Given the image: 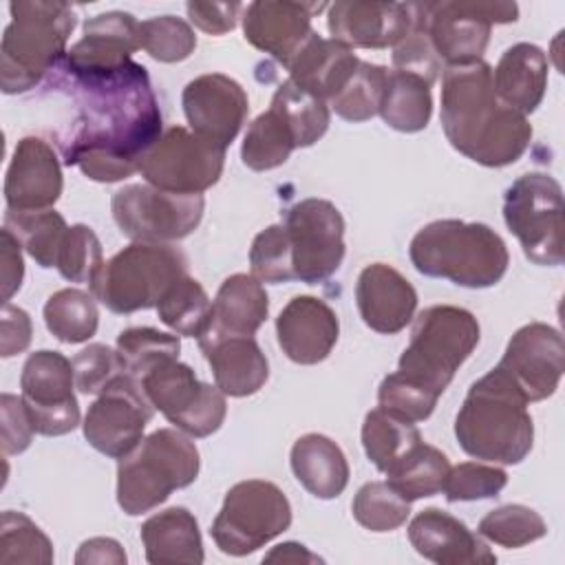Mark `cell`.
Wrapping results in <instances>:
<instances>
[{
  "label": "cell",
  "mask_w": 565,
  "mask_h": 565,
  "mask_svg": "<svg viewBox=\"0 0 565 565\" xmlns=\"http://www.w3.org/2000/svg\"><path fill=\"white\" fill-rule=\"evenodd\" d=\"M57 82L71 88L75 102V117L62 137L64 163L99 183L139 172L146 152L163 135L146 66L130 62L106 75L60 71Z\"/></svg>",
  "instance_id": "obj_1"
},
{
  "label": "cell",
  "mask_w": 565,
  "mask_h": 565,
  "mask_svg": "<svg viewBox=\"0 0 565 565\" xmlns=\"http://www.w3.org/2000/svg\"><path fill=\"white\" fill-rule=\"evenodd\" d=\"M439 119L448 143L486 168L519 161L532 141L527 117L497 97L492 66L483 60L444 68Z\"/></svg>",
  "instance_id": "obj_2"
},
{
  "label": "cell",
  "mask_w": 565,
  "mask_h": 565,
  "mask_svg": "<svg viewBox=\"0 0 565 565\" xmlns=\"http://www.w3.org/2000/svg\"><path fill=\"white\" fill-rule=\"evenodd\" d=\"M455 437L475 459L514 466L534 446V424L527 399L512 380L494 366L470 384L455 417Z\"/></svg>",
  "instance_id": "obj_3"
},
{
  "label": "cell",
  "mask_w": 565,
  "mask_h": 565,
  "mask_svg": "<svg viewBox=\"0 0 565 565\" xmlns=\"http://www.w3.org/2000/svg\"><path fill=\"white\" fill-rule=\"evenodd\" d=\"M408 256L419 274L468 289L494 287L510 265L508 247L492 227L459 218L424 225L413 236Z\"/></svg>",
  "instance_id": "obj_4"
},
{
  "label": "cell",
  "mask_w": 565,
  "mask_h": 565,
  "mask_svg": "<svg viewBox=\"0 0 565 565\" xmlns=\"http://www.w3.org/2000/svg\"><path fill=\"white\" fill-rule=\"evenodd\" d=\"M0 42V88L18 95L35 88L66 57L75 11L66 2L18 0Z\"/></svg>",
  "instance_id": "obj_5"
},
{
  "label": "cell",
  "mask_w": 565,
  "mask_h": 565,
  "mask_svg": "<svg viewBox=\"0 0 565 565\" xmlns=\"http://www.w3.org/2000/svg\"><path fill=\"white\" fill-rule=\"evenodd\" d=\"M201 468L199 448L179 428H159L117 466V503L128 516L161 505L174 490L196 481Z\"/></svg>",
  "instance_id": "obj_6"
},
{
  "label": "cell",
  "mask_w": 565,
  "mask_h": 565,
  "mask_svg": "<svg viewBox=\"0 0 565 565\" xmlns=\"http://www.w3.org/2000/svg\"><path fill=\"white\" fill-rule=\"evenodd\" d=\"M413 320L411 342L399 355L397 373L444 395L479 344V322L468 309L455 305L426 307Z\"/></svg>",
  "instance_id": "obj_7"
},
{
  "label": "cell",
  "mask_w": 565,
  "mask_h": 565,
  "mask_svg": "<svg viewBox=\"0 0 565 565\" xmlns=\"http://www.w3.org/2000/svg\"><path fill=\"white\" fill-rule=\"evenodd\" d=\"M188 274L185 254L170 243H132L106 260L93 278L90 294L113 313L152 309Z\"/></svg>",
  "instance_id": "obj_8"
},
{
  "label": "cell",
  "mask_w": 565,
  "mask_h": 565,
  "mask_svg": "<svg viewBox=\"0 0 565 565\" xmlns=\"http://www.w3.org/2000/svg\"><path fill=\"white\" fill-rule=\"evenodd\" d=\"M291 525V503L265 479L234 483L212 521V539L223 554L247 556L280 536Z\"/></svg>",
  "instance_id": "obj_9"
},
{
  "label": "cell",
  "mask_w": 565,
  "mask_h": 565,
  "mask_svg": "<svg viewBox=\"0 0 565 565\" xmlns=\"http://www.w3.org/2000/svg\"><path fill=\"white\" fill-rule=\"evenodd\" d=\"M503 218L527 260L563 263V188L547 172H525L503 194Z\"/></svg>",
  "instance_id": "obj_10"
},
{
  "label": "cell",
  "mask_w": 565,
  "mask_h": 565,
  "mask_svg": "<svg viewBox=\"0 0 565 565\" xmlns=\"http://www.w3.org/2000/svg\"><path fill=\"white\" fill-rule=\"evenodd\" d=\"M426 35L446 66L479 62L488 49L494 24L516 22L514 2L494 0H441L419 2Z\"/></svg>",
  "instance_id": "obj_11"
},
{
  "label": "cell",
  "mask_w": 565,
  "mask_h": 565,
  "mask_svg": "<svg viewBox=\"0 0 565 565\" xmlns=\"http://www.w3.org/2000/svg\"><path fill=\"white\" fill-rule=\"evenodd\" d=\"M205 210L203 194H174L150 183H130L110 199L119 232L132 243H172L190 236Z\"/></svg>",
  "instance_id": "obj_12"
},
{
  "label": "cell",
  "mask_w": 565,
  "mask_h": 565,
  "mask_svg": "<svg viewBox=\"0 0 565 565\" xmlns=\"http://www.w3.org/2000/svg\"><path fill=\"white\" fill-rule=\"evenodd\" d=\"M139 382L154 411L190 437H210L225 422V393L201 382L179 358L157 364Z\"/></svg>",
  "instance_id": "obj_13"
},
{
  "label": "cell",
  "mask_w": 565,
  "mask_h": 565,
  "mask_svg": "<svg viewBox=\"0 0 565 565\" xmlns=\"http://www.w3.org/2000/svg\"><path fill=\"white\" fill-rule=\"evenodd\" d=\"M282 225L291 245L296 280L318 285L340 269L347 252L344 218L331 201L302 199L287 210Z\"/></svg>",
  "instance_id": "obj_14"
},
{
  "label": "cell",
  "mask_w": 565,
  "mask_h": 565,
  "mask_svg": "<svg viewBox=\"0 0 565 565\" xmlns=\"http://www.w3.org/2000/svg\"><path fill=\"white\" fill-rule=\"evenodd\" d=\"M225 166V150L183 126L168 128L141 161L146 183L174 194H203Z\"/></svg>",
  "instance_id": "obj_15"
},
{
  "label": "cell",
  "mask_w": 565,
  "mask_h": 565,
  "mask_svg": "<svg viewBox=\"0 0 565 565\" xmlns=\"http://www.w3.org/2000/svg\"><path fill=\"white\" fill-rule=\"evenodd\" d=\"M152 415L154 406L146 397L141 382L121 373L88 406L82 424L84 439L97 452L121 459L141 444Z\"/></svg>",
  "instance_id": "obj_16"
},
{
  "label": "cell",
  "mask_w": 565,
  "mask_h": 565,
  "mask_svg": "<svg viewBox=\"0 0 565 565\" xmlns=\"http://www.w3.org/2000/svg\"><path fill=\"white\" fill-rule=\"evenodd\" d=\"M20 388L38 435L60 437L77 428L79 404L73 362L60 351L31 353L22 366Z\"/></svg>",
  "instance_id": "obj_17"
},
{
  "label": "cell",
  "mask_w": 565,
  "mask_h": 565,
  "mask_svg": "<svg viewBox=\"0 0 565 565\" xmlns=\"http://www.w3.org/2000/svg\"><path fill=\"white\" fill-rule=\"evenodd\" d=\"M497 366L512 380L527 404L552 397L565 371L561 331L545 322L523 324L510 338Z\"/></svg>",
  "instance_id": "obj_18"
},
{
  "label": "cell",
  "mask_w": 565,
  "mask_h": 565,
  "mask_svg": "<svg viewBox=\"0 0 565 565\" xmlns=\"http://www.w3.org/2000/svg\"><path fill=\"white\" fill-rule=\"evenodd\" d=\"M181 106L192 132L223 150L236 139L249 113L245 88L223 73H205L188 82Z\"/></svg>",
  "instance_id": "obj_19"
},
{
  "label": "cell",
  "mask_w": 565,
  "mask_h": 565,
  "mask_svg": "<svg viewBox=\"0 0 565 565\" xmlns=\"http://www.w3.org/2000/svg\"><path fill=\"white\" fill-rule=\"evenodd\" d=\"M415 24V2L338 0L329 4L327 29L349 49L397 46Z\"/></svg>",
  "instance_id": "obj_20"
},
{
  "label": "cell",
  "mask_w": 565,
  "mask_h": 565,
  "mask_svg": "<svg viewBox=\"0 0 565 565\" xmlns=\"http://www.w3.org/2000/svg\"><path fill=\"white\" fill-rule=\"evenodd\" d=\"M139 22L126 11L97 13L84 24V35L57 66L68 75H106L132 62L139 51Z\"/></svg>",
  "instance_id": "obj_21"
},
{
  "label": "cell",
  "mask_w": 565,
  "mask_h": 565,
  "mask_svg": "<svg viewBox=\"0 0 565 565\" xmlns=\"http://www.w3.org/2000/svg\"><path fill=\"white\" fill-rule=\"evenodd\" d=\"M64 179L55 148L42 137H22L4 177L9 212L51 210L62 196Z\"/></svg>",
  "instance_id": "obj_22"
},
{
  "label": "cell",
  "mask_w": 565,
  "mask_h": 565,
  "mask_svg": "<svg viewBox=\"0 0 565 565\" xmlns=\"http://www.w3.org/2000/svg\"><path fill=\"white\" fill-rule=\"evenodd\" d=\"M324 7L327 4L322 2L287 0L249 2L243 9V35L254 49L271 55L287 68L307 40L316 33L311 29V18Z\"/></svg>",
  "instance_id": "obj_23"
},
{
  "label": "cell",
  "mask_w": 565,
  "mask_h": 565,
  "mask_svg": "<svg viewBox=\"0 0 565 565\" xmlns=\"http://www.w3.org/2000/svg\"><path fill=\"white\" fill-rule=\"evenodd\" d=\"M340 335L335 311L316 296L291 298L276 318V338L282 353L302 366L329 358Z\"/></svg>",
  "instance_id": "obj_24"
},
{
  "label": "cell",
  "mask_w": 565,
  "mask_h": 565,
  "mask_svg": "<svg viewBox=\"0 0 565 565\" xmlns=\"http://www.w3.org/2000/svg\"><path fill=\"white\" fill-rule=\"evenodd\" d=\"M355 305L369 329L393 335L415 318L417 291L395 267L371 263L358 276Z\"/></svg>",
  "instance_id": "obj_25"
},
{
  "label": "cell",
  "mask_w": 565,
  "mask_h": 565,
  "mask_svg": "<svg viewBox=\"0 0 565 565\" xmlns=\"http://www.w3.org/2000/svg\"><path fill=\"white\" fill-rule=\"evenodd\" d=\"M408 541L415 552L437 565H490L494 552L463 521L439 510L426 508L408 523Z\"/></svg>",
  "instance_id": "obj_26"
},
{
  "label": "cell",
  "mask_w": 565,
  "mask_h": 565,
  "mask_svg": "<svg viewBox=\"0 0 565 565\" xmlns=\"http://www.w3.org/2000/svg\"><path fill=\"white\" fill-rule=\"evenodd\" d=\"M214 384L230 397L258 393L269 377V362L254 335H214L196 340Z\"/></svg>",
  "instance_id": "obj_27"
},
{
  "label": "cell",
  "mask_w": 565,
  "mask_h": 565,
  "mask_svg": "<svg viewBox=\"0 0 565 565\" xmlns=\"http://www.w3.org/2000/svg\"><path fill=\"white\" fill-rule=\"evenodd\" d=\"M360 57L347 44L313 33L287 66L289 79L305 93L331 102L358 71Z\"/></svg>",
  "instance_id": "obj_28"
},
{
  "label": "cell",
  "mask_w": 565,
  "mask_h": 565,
  "mask_svg": "<svg viewBox=\"0 0 565 565\" xmlns=\"http://www.w3.org/2000/svg\"><path fill=\"white\" fill-rule=\"evenodd\" d=\"M497 97L521 115L534 113L547 88V55L530 42L505 49L492 68Z\"/></svg>",
  "instance_id": "obj_29"
},
{
  "label": "cell",
  "mask_w": 565,
  "mask_h": 565,
  "mask_svg": "<svg viewBox=\"0 0 565 565\" xmlns=\"http://www.w3.org/2000/svg\"><path fill=\"white\" fill-rule=\"evenodd\" d=\"M267 313L269 298L263 282L252 274H232L221 282L212 300L210 324L199 340L214 335H254L267 320Z\"/></svg>",
  "instance_id": "obj_30"
},
{
  "label": "cell",
  "mask_w": 565,
  "mask_h": 565,
  "mask_svg": "<svg viewBox=\"0 0 565 565\" xmlns=\"http://www.w3.org/2000/svg\"><path fill=\"white\" fill-rule=\"evenodd\" d=\"M289 466L298 483L324 501L340 497L351 475L342 448L320 433H307L294 441Z\"/></svg>",
  "instance_id": "obj_31"
},
{
  "label": "cell",
  "mask_w": 565,
  "mask_h": 565,
  "mask_svg": "<svg viewBox=\"0 0 565 565\" xmlns=\"http://www.w3.org/2000/svg\"><path fill=\"white\" fill-rule=\"evenodd\" d=\"M139 534L146 561L152 565H201L205 558L196 516L188 508L174 505L152 514L143 521Z\"/></svg>",
  "instance_id": "obj_32"
},
{
  "label": "cell",
  "mask_w": 565,
  "mask_h": 565,
  "mask_svg": "<svg viewBox=\"0 0 565 565\" xmlns=\"http://www.w3.org/2000/svg\"><path fill=\"white\" fill-rule=\"evenodd\" d=\"M422 441L419 428L382 406L366 413L362 424V446L369 461L388 475L417 444Z\"/></svg>",
  "instance_id": "obj_33"
},
{
  "label": "cell",
  "mask_w": 565,
  "mask_h": 565,
  "mask_svg": "<svg viewBox=\"0 0 565 565\" xmlns=\"http://www.w3.org/2000/svg\"><path fill=\"white\" fill-rule=\"evenodd\" d=\"M377 115L384 124L399 132H419L433 115L430 86L408 73L388 71Z\"/></svg>",
  "instance_id": "obj_34"
},
{
  "label": "cell",
  "mask_w": 565,
  "mask_h": 565,
  "mask_svg": "<svg viewBox=\"0 0 565 565\" xmlns=\"http://www.w3.org/2000/svg\"><path fill=\"white\" fill-rule=\"evenodd\" d=\"M42 316L53 338L66 344H79L90 340L99 324L95 296L75 287H66L49 296Z\"/></svg>",
  "instance_id": "obj_35"
},
{
  "label": "cell",
  "mask_w": 565,
  "mask_h": 565,
  "mask_svg": "<svg viewBox=\"0 0 565 565\" xmlns=\"http://www.w3.org/2000/svg\"><path fill=\"white\" fill-rule=\"evenodd\" d=\"M450 472L448 457L430 446L419 441L386 477V481L411 503L417 499L435 497L444 490L446 477Z\"/></svg>",
  "instance_id": "obj_36"
},
{
  "label": "cell",
  "mask_w": 565,
  "mask_h": 565,
  "mask_svg": "<svg viewBox=\"0 0 565 565\" xmlns=\"http://www.w3.org/2000/svg\"><path fill=\"white\" fill-rule=\"evenodd\" d=\"M269 108H274L291 130L296 148L313 146L324 137L331 121L327 102L305 93L291 79H285L276 88Z\"/></svg>",
  "instance_id": "obj_37"
},
{
  "label": "cell",
  "mask_w": 565,
  "mask_h": 565,
  "mask_svg": "<svg viewBox=\"0 0 565 565\" xmlns=\"http://www.w3.org/2000/svg\"><path fill=\"white\" fill-rule=\"evenodd\" d=\"M154 309L159 313V320L177 335L199 340L210 324L212 302L201 282L185 274L170 285V289L161 296Z\"/></svg>",
  "instance_id": "obj_38"
},
{
  "label": "cell",
  "mask_w": 565,
  "mask_h": 565,
  "mask_svg": "<svg viewBox=\"0 0 565 565\" xmlns=\"http://www.w3.org/2000/svg\"><path fill=\"white\" fill-rule=\"evenodd\" d=\"M294 150L291 130L274 108H267L249 124L241 146V159L249 170L265 172L282 166Z\"/></svg>",
  "instance_id": "obj_39"
},
{
  "label": "cell",
  "mask_w": 565,
  "mask_h": 565,
  "mask_svg": "<svg viewBox=\"0 0 565 565\" xmlns=\"http://www.w3.org/2000/svg\"><path fill=\"white\" fill-rule=\"evenodd\" d=\"M4 227H9L24 252L44 269L55 267L62 238L68 230L60 212L40 210V212H9L4 214Z\"/></svg>",
  "instance_id": "obj_40"
},
{
  "label": "cell",
  "mask_w": 565,
  "mask_h": 565,
  "mask_svg": "<svg viewBox=\"0 0 565 565\" xmlns=\"http://www.w3.org/2000/svg\"><path fill=\"white\" fill-rule=\"evenodd\" d=\"M181 342L177 335L152 329L130 327L117 335V355L128 375L141 380L157 364L179 358Z\"/></svg>",
  "instance_id": "obj_41"
},
{
  "label": "cell",
  "mask_w": 565,
  "mask_h": 565,
  "mask_svg": "<svg viewBox=\"0 0 565 565\" xmlns=\"http://www.w3.org/2000/svg\"><path fill=\"white\" fill-rule=\"evenodd\" d=\"M477 534L508 550L525 547L547 534L543 516L521 503H508L490 510L477 525Z\"/></svg>",
  "instance_id": "obj_42"
},
{
  "label": "cell",
  "mask_w": 565,
  "mask_h": 565,
  "mask_svg": "<svg viewBox=\"0 0 565 565\" xmlns=\"http://www.w3.org/2000/svg\"><path fill=\"white\" fill-rule=\"evenodd\" d=\"M388 71L380 64L362 62L349 79V84L329 102L331 110L351 124L369 121L377 115Z\"/></svg>",
  "instance_id": "obj_43"
},
{
  "label": "cell",
  "mask_w": 565,
  "mask_h": 565,
  "mask_svg": "<svg viewBox=\"0 0 565 565\" xmlns=\"http://www.w3.org/2000/svg\"><path fill=\"white\" fill-rule=\"evenodd\" d=\"M351 512L353 519L371 532H393L406 523L411 501L388 481H369L355 492Z\"/></svg>",
  "instance_id": "obj_44"
},
{
  "label": "cell",
  "mask_w": 565,
  "mask_h": 565,
  "mask_svg": "<svg viewBox=\"0 0 565 565\" xmlns=\"http://www.w3.org/2000/svg\"><path fill=\"white\" fill-rule=\"evenodd\" d=\"M55 558L51 539L24 514L4 510L0 519V563H40L51 565Z\"/></svg>",
  "instance_id": "obj_45"
},
{
  "label": "cell",
  "mask_w": 565,
  "mask_h": 565,
  "mask_svg": "<svg viewBox=\"0 0 565 565\" xmlns=\"http://www.w3.org/2000/svg\"><path fill=\"white\" fill-rule=\"evenodd\" d=\"M139 44L152 60L177 64L194 53L196 35L183 18L157 15L139 22Z\"/></svg>",
  "instance_id": "obj_46"
},
{
  "label": "cell",
  "mask_w": 565,
  "mask_h": 565,
  "mask_svg": "<svg viewBox=\"0 0 565 565\" xmlns=\"http://www.w3.org/2000/svg\"><path fill=\"white\" fill-rule=\"evenodd\" d=\"M104 265L102 243L97 234L84 225H71L62 238L60 252H57V271L68 282H93V278L99 274Z\"/></svg>",
  "instance_id": "obj_47"
},
{
  "label": "cell",
  "mask_w": 565,
  "mask_h": 565,
  "mask_svg": "<svg viewBox=\"0 0 565 565\" xmlns=\"http://www.w3.org/2000/svg\"><path fill=\"white\" fill-rule=\"evenodd\" d=\"M252 276L260 282H289L294 278L291 245L285 225H269L258 232L249 247Z\"/></svg>",
  "instance_id": "obj_48"
},
{
  "label": "cell",
  "mask_w": 565,
  "mask_h": 565,
  "mask_svg": "<svg viewBox=\"0 0 565 565\" xmlns=\"http://www.w3.org/2000/svg\"><path fill=\"white\" fill-rule=\"evenodd\" d=\"M439 397H441L439 393L404 377L397 371L388 373L377 388V404L384 411H388L402 419H408L413 424L428 419L433 415Z\"/></svg>",
  "instance_id": "obj_49"
},
{
  "label": "cell",
  "mask_w": 565,
  "mask_h": 565,
  "mask_svg": "<svg viewBox=\"0 0 565 565\" xmlns=\"http://www.w3.org/2000/svg\"><path fill=\"white\" fill-rule=\"evenodd\" d=\"M508 486V472L499 466L477 463V461H463L455 468H450L444 494L450 503L457 501H479V499H492Z\"/></svg>",
  "instance_id": "obj_50"
},
{
  "label": "cell",
  "mask_w": 565,
  "mask_h": 565,
  "mask_svg": "<svg viewBox=\"0 0 565 565\" xmlns=\"http://www.w3.org/2000/svg\"><path fill=\"white\" fill-rule=\"evenodd\" d=\"M393 66L395 71L424 79L428 86H433L441 73V60L426 35L419 2H415V24L411 33L397 46H393Z\"/></svg>",
  "instance_id": "obj_51"
},
{
  "label": "cell",
  "mask_w": 565,
  "mask_h": 565,
  "mask_svg": "<svg viewBox=\"0 0 565 565\" xmlns=\"http://www.w3.org/2000/svg\"><path fill=\"white\" fill-rule=\"evenodd\" d=\"M71 362L75 373V386L84 395H99L117 375L126 373L117 349L113 351L110 347L99 342L82 349Z\"/></svg>",
  "instance_id": "obj_52"
},
{
  "label": "cell",
  "mask_w": 565,
  "mask_h": 565,
  "mask_svg": "<svg viewBox=\"0 0 565 565\" xmlns=\"http://www.w3.org/2000/svg\"><path fill=\"white\" fill-rule=\"evenodd\" d=\"M0 408H2V452L20 455L31 446L33 433H35L26 404L22 395L18 397L11 393H2Z\"/></svg>",
  "instance_id": "obj_53"
},
{
  "label": "cell",
  "mask_w": 565,
  "mask_h": 565,
  "mask_svg": "<svg viewBox=\"0 0 565 565\" xmlns=\"http://www.w3.org/2000/svg\"><path fill=\"white\" fill-rule=\"evenodd\" d=\"M243 4L238 2H188L185 11L190 22L210 35H223L238 22Z\"/></svg>",
  "instance_id": "obj_54"
},
{
  "label": "cell",
  "mask_w": 565,
  "mask_h": 565,
  "mask_svg": "<svg viewBox=\"0 0 565 565\" xmlns=\"http://www.w3.org/2000/svg\"><path fill=\"white\" fill-rule=\"evenodd\" d=\"M0 276H2V300L9 302L13 294L22 287L24 260L22 245L9 227L0 230Z\"/></svg>",
  "instance_id": "obj_55"
},
{
  "label": "cell",
  "mask_w": 565,
  "mask_h": 565,
  "mask_svg": "<svg viewBox=\"0 0 565 565\" xmlns=\"http://www.w3.org/2000/svg\"><path fill=\"white\" fill-rule=\"evenodd\" d=\"M31 318L24 309L4 302L2 307V338H0V355L11 358L22 353L31 344Z\"/></svg>",
  "instance_id": "obj_56"
},
{
  "label": "cell",
  "mask_w": 565,
  "mask_h": 565,
  "mask_svg": "<svg viewBox=\"0 0 565 565\" xmlns=\"http://www.w3.org/2000/svg\"><path fill=\"white\" fill-rule=\"evenodd\" d=\"M126 552L119 541L110 536H93L84 541L75 554V565H88V563H113V565H124Z\"/></svg>",
  "instance_id": "obj_57"
},
{
  "label": "cell",
  "mask_w": 565,
  "mask_h": 565,
  "mask_svg": "<svg viewBox=\"0 0 565 565\" xmlns=\"http://www.w3.org/2000/svg\"><path fill=\"white\" fill-rule=\"evenodd\" d=\"M265 563H322V558L318 554H313L309 547H305L302 543L296 541H287L276 545L269 554H265L263 558Z\"/></svg>",
  "instance_id": "obj_58"
}]
</instances>
